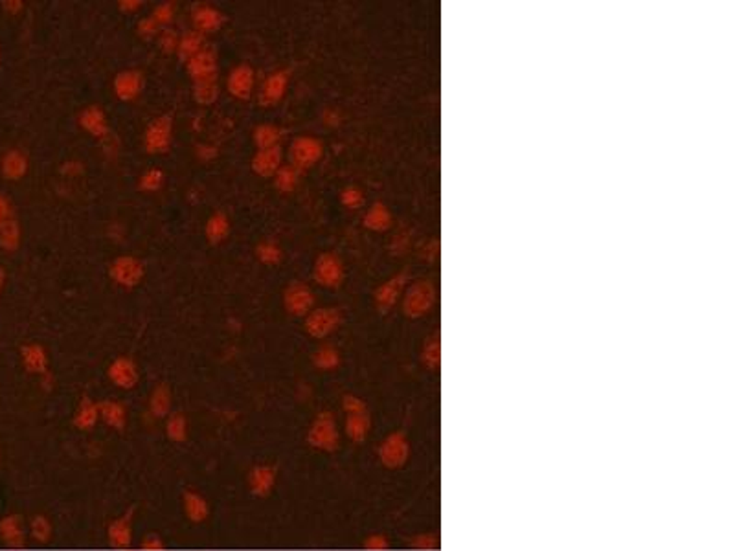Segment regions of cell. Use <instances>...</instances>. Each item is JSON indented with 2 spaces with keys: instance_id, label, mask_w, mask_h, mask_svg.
Returning a JSON list of instances; mask_svg holds the SVG:
<instances>
[{
  "instance_id": "cell-1",
  "label": "cell",
  "mask_w": 735,
  "mask_h": 551,
  "mask_svg": "<svg viewBox=\"0 0 735 551\" xmlns=\"http://www.w3.org/2000/svg\"><path fill=\"white\" fill-rule=\"evenodd\" d=\"M438 300L436 285L430 280H418L406 289L403 298V315L406 318H421L432 310Z\"/></svg>"
},
{
  "instance_id": "cell-2",
  "label": "cell",
  "mask_w": 735,
  "mask_h": 551,
  "mask_svg": "<svg viewBox=\"0 0 735 551\" xmlns=\"http://www.w3.org/2000/svg\"><path fill=\"white\" fill-rule=\"evenodd\" d=\"M307 443L316 450L324 452H335L341 445V434L336 429L335 415L331 412H320L309 427L307 432Z\"/></svg>"
},
{
  "instance_id": "cell-3",
  "label": "cell",
  "mask_w": 735,
  "mask_h": 551,
  "mask_svg": "<svg viewBox=\"0 0 735 551\" xmlns=\"http://www.w3.org/2000/svg\"><path fill=\"white\" fill-rule=\"evenodd\" d=\"M324 155V145L318 138L315 136H298L292 140L291 148H289V157H291V166L297 168L298 171L313 168Z\"/></svg>"
},
{
  "instance_id": "cell-4",
  "label": "cell",
  "mask_w": 735,
  "mask_h": 551,
  "mask_svg": "<svg viewBox=\"0 0 735 551\" xmlns=\"http://www.w3.org/2000/svg\"><path fill=\"white\" fill-rule=\"evenodd\" d=\"M313 276H315V281L318 285L326 287V289H338L345 276L341 257L336 254H331V252L320 254L313 266Z\"/></svg>"
},
{
  "instance_id": "cell-5",
  "label": "cell",
  "mask_w": 735,
  "mask_h": 551,
  "mask_svg": "<svg viewBox=\"0 0 735 551\" xmlns=\"http://www.w3.org/2000/svg\"><path fill=\"white\" fill-rule=\"evenodd\" d=\"M173 136V118L164 114L149 123L143 134V148L151 155L166 153L171 145Z\"/></svg>"
},
{
  "instance_id": "cell-6",
  "label": "cell",
  "mask_w": 735,
  "mask_h": 551,
  "mask_svg": "<svg viewBox=\"0 0 735 551\" xmlns=\"http://www.w3.org/2000/svg\"><path fill=\"white\" fill-rule=\"evenodd\" d=\"M379 459L388 468H401L410 456L408 439L403 432H392L379 445Z\"/></svg>"
},
{
  "instance_id": "cell-7",
  "label": "cell",
  "mask_w": 735,
  "mask_h": 551,
  "mask_svg": "<svg viewBox=\"0 0 735 551\" xmlns=\"http://www.w3.org/2000/svg\"><path fill=\"white\" fill-rule=\"evenodd\" d=\"M342 315L333 307H318L306 316V331L313 338H326L341 325Z\"/></svg>"
},
{
  "instance_id": "cell-8",
  "label": "cell",
  "mask_w": 735,
  "mask_h": 551,
  "mask_svg": "<svg viewBox=\"0 0 735 551\" xmlns=\"http://www.w3.org/2000/svg\"><path fill=\"white\" fill-rule=\"evenodd\" d=\"M110 278L122 287H136L145 276V266L134 256H120L110 265Z\"/></svg>"
},
{
  "instance_id": "cell-9",
  "label": "cell",
  "mask_w": 735,
  "mask_h": 551,
  "mask_svg": "<svg viewBox=\"0 0 735 551\" xmlns=\"http://www.w3.org/2000/svg\"><path fill=\"white\" fill-rule=\"evenodd\" d=\"M315 306V294L306 283L292 281L283 292V307L292 316H307Z\"/></svg>"
},
{
  "instance_id": "cell-10",
  "label": "cell",
  "mask_w": 735,
  "mask_h": 551,
  "mask_svg": "<svg viewBox=\"0 0 735 551\" xmlns=\"http://www.w3.org/2000/svg\"><path fill=\"white\" fill-rule=\"evenodd\" d=\"M406 281H408L406 272H399V274L392 276L390 280H386L385 283H380V285L377 287L373 300H376V307L380 313L390 310L392 307L397 303V300H399L403 291H405Z\"/></svg>"
},
{
  "instance_id": "cell-11",
  "label": "cell",
  "mask_w": 735,
  "mask_h": 551,
  "mask_svg": "<svg viewBox=\"0 0 735 551\" xmlns=\"http://www.w3.org/2000/svg\"><path fill=\"white\" fill-rule=\"evenodd\" d=\"M276 478L278 473L272 465H265V463H263V465H256V467L248 473V489H250V492L254 496L265 498L276 487Z\"/></svg>"
},
{
  "instance_id": "cell-12",
  "label": "cell",
  "mask_w": 735,
  "mask_h": 551,
  "mask_svg": "<svg viewBox=\"0 0 735 551\" xmlns=\"http://www.w3.org/2000/svg\"><path fill=\"white\" fill-rule=\"evenodd\" d=\"M109 379L114 386L122 389H131L138 384V368L133 359L129 357H118L109 366Z\"/></svg>"
},
{
  "instance_id": "cell-13",
  "label": "cell",
  "mask_w": 735,
  "mask_h": 551,
  "mask_svg": "<svg viewBox=\"0 0 735 551\" xmlns=\"http://www.w3.org/2000/svg\"><path fill=\"white\" fill-rule=\"evenodd\" d=\"M186 69H188V74L192 76L193 81L215 78L217 76V55L212 48L204 46L197 55H193L186 63Z\"/></svg>"
},
{
  "instance_id": "cell-14",
  "label": "cell",
  "mask_w": 735,
  "mask_h": 551,
  "mask_svg": "<svg viewBox=\"0 0 735 551\" xmlns=\"http://www.w3.org/2000/svg\"><path fill=\"white\" fill-rule=\"evenodd\" d=\"M227 87L236 99H248L254 90V70L248 64H237L228 76Z\"/></svg>"
},
{
  "instance_id": "cell-15",
  "label": "cell",
  "mask_w": 735,
  "mask_h": 551,
  "mask_svg": "<svg viewBox=\"0 0 735 551\" xmlns=\"http://www.w3.org/2000/svg\"><path fill=\"white\" fill-rule=\"evenodd\" d=\"M114 94L122 101H133L143 89V76L138 70H124L113 81Z\"/></svg>"
},
{
  "instance_id": "cell-16",
  "label": "cell",
  "mask_w": 735,
  "mask_h": 551,
  "mask_svg": "<svg viewBox=\"0 0 735 551\" xmlns=\"http://www.w3.org/2000/svg\"><path fill=\"white\" fill-rule=\"evenodd\" d=\"M287 87H289V74L283 72V70H278L274 74H271L269 78L263 81L262 92H259V101L262 105H276L283 99L287 92Z\"/></svg>"
},
{
  "instance_id": "cell-17",
  "label": "cell",
  "mask_w": 735,
  "mask_h": 551,
  "mask_svg": "<svg viewBox=\"0 0 735 551\" xmlns=\"http://www.w3.org/2000/svg\"><path fill=\"white\" fill-rule=\"evenodd\" d=\"M282 148L257 149V153L252 158V169L259 177H274L276 171L282 168Z\"/></svg>"
},
{
  "instance_id": "cell-18",
  "label": "cell",
  "mask_w": 735,
  "mask_h": 551,
  "mask_svg": "<svg viewBox=\"0 0 735 551\" xmlns=\"http://www.w3.org/2000/svg\"><path fill=\"white\" fill-rule=\"evenodd\" d=\"M30 168V162H28V157H26L24 151L20 149H10L6 151L2 160H0V173L2 177L8 178V180H20L28 173Z\"/></svg>"
},
{
  "instance_id": "cell-19",
  "label": "cell",
  "mask_w": 735,
  "mask_h": 551,
  "mask_svg": "<svg viewBox=\"0 0 735 551\" xmlns=\"http://www.w3.org/2000/svg\"><path fill=\"white\" fill-rule=\"evenodd\" d=\"M79 125L81 129H85L90 136L94 138H105L109 134V122H107V116L99 107L96 105H90V107L83 108L81 114H79Z\"/></svg>"
},
{
  "instance_id": "cell-20",
  "label": "cell",
  "mask_w": 735,
  "mask_h": 551,
  "mask_svg": "<svg viewBox=\"0 0 735 551\" xmlns=\"http://www.w3.org/2000/svg\"><path fill=\"white\" fill-rule=\"evenodd\" d=\"M193 24H195V31L199 34H212V31H217L219 28L224 22V17H222L221 11L213 6H197L193 10Z\"/></svg>"
},
{
  "instance_id": "cell-21",
  "label": "cell",
  "mask_w": 735,
  "mask_h": 551,
  "mask_svg": "<svg viewBox=\"0 0 735 551\" xmlns=\"http://www.w3.org/2000/svg\"><path fill=\"white\" fill-rule=\"evenodd\" d=\"M107 538H109V544L116 550H127L131 548V542H133V526H131V518L125 515V517H120L116 520H113L107 527Z\"/></svg>"
},
{
  "instance_id": "cell-22",
  "label": "cell",
  "mask_w": 735,
  "mask_h": 551,
  "mask_svg": "<svg viewBox=\"0 0 735 551\" xmlns=\"http://www.w3.org/2000/svg\"><path fill=\"white\" fill-rule=\"evenodd\" d=\"M183 507L184 515H186L188 520L193 522V524H201V522H204L210 517V503L206 502V498H204L203 494H199V492L195 491L184 492Z\"/></svg>"
},
{
  "instance_id": "cell-23",
  "label": "cell",
  "mask_w": 735,
  "mask_h": 551,
  "mask_svg": "<svg viewBox=\"0 0 735 551\" xmlns=\"http://www.w3.org/2000/svg\"><path fill=\"white\" fill-rule=\"evenodd\" d=\"M99 408V421H104L107 427L116 430H122L127 423V410L120 401H101L98 403Z\"/></svg>"
},
{
  "instance_id": "cell-24",
  "label": "cell",
  "mask_w": 735,
  "mask_h": 551,
  "mask_svg": "<svg viewBox=\"0 0 735 551\" xmlns=\"http://www.w3.org/2000/svg\"><path fill=\"white\" fill-rule=\"evenodd\" d=\"M24 368L35 375H43L48 371V355L41 344H26L20 351Z\"/></svg>"
},
{
  "instance_id": "cell-25",
  "label": "cell",
  "mask_w": 735,
  "mask_h": 551,
  "mask_svg": "<svg viewBox=\"0 0 735 551\" xmlns=\"http://www.w3.org/2000/svg\"><path fill=\"white\" fill-rule=\"evenodd\" d=\"M364 227L371 231H385L392 227V212L385 202H373L364 213Z\"/></svg>"
},
{
  "instance_id": "cell-26",
  "label": "cell",
  "mask_w": 735,
  "mask_h": 551,
  "mask_svg": "<svg viewBox=\"0 0 735 551\" xmlns=\"http://www.w3.org/2000/svg\"><path fill=\"white\" fill-rule=\"evenodd\" d=\"M149 413L157 419H166L171 413V392L168 384H157L149 395Z\"/></svg>"
},
{
  "instance_id": "cell-27",
  "label": "cell",
  "mask_w": 735,
  "mask_h": 551,
  "mask_svg": "<svg viewBox=\"0 0 735 551\" xmlns=\"http://www.w3.org/2000/svg\"><path fill=\"white\" fill-rule=\"evenodd\" d=\"M371 429V421H370V413L362 412V413H351V415H345V436L355 441V443H362L366 438H368V432Z\"/></svg>"
},
{
  "instance_id": "cell-28",
  "label": "cell",
  "mask_w": 735,
  "mask_h": 551,
  "mask_svg": "<svg viewBox=\"0 0 735 551\" xmlns=\"http://www.w3.org/2000/svg\"><path fill=\"white\" fill-rule=\"evenodd\" d=\"M98 421H99L98 403H94L92 399H83V401L78 404V408H76V412H74L76 429L92 430L96 424H98Z\"/></svg>"
},
{
  "instance_id": "cell-29",
  "label": "cell",
  "mask_w": 735,
  "mask_h": 551,
  "mask_svg": "<svg viewBox=\"0 0 735 551\" xmlns=\"http://www.w3.org/2000/svg\"><path fill=\"white\" fill-rule=\"evenodd\" d=\"M204 234H206V239L212 243V245H219V243L224 241V239L230 236V221H228L227 213H213L206 221Z\"/></svg>"
},
{
  "instance_id": "cell-30",
  "label": "cell",
  "mask_w": 735,
  "mask_h": 551,
  "mask_svg": "<svg viewBox=\"0 0 735 551\" xmlns=\"http://www.w3.org/2000/svg\"><path fill=\"white\" fill-rule=\"evenodd\" d=\"M252 140L256 143L257 149H269L280 145L282 140V129L274 125V123H262L254 129Z\"/></svg>"
},
{
  "instance_id": "cell-31",
  "label": "cell",
  "mask_w": 735,
  "mask_h": 551,
  "mask_svg": "<svg viewBox=\"0 0 735 551\" xmlns=\"http://www.w3.org/2000/svg\"><path fill=\"white\" fill-rule=\"evenodd\" d=\"M203 48H204L203 34H199V31H195V30L186 31L184 35H180V41H178V48H177L178 59L184 61V63H188L193 55H197Z\"/></svg>"
},
{
  "instance_id": "cell-32",
  "label": "cell",
  "mask_w": 735,
  "mask_h": 551,
  "mask_svg": "<svg viewBox=\"0 0 735 551\" xmlns=\"http://www.w3.org/2000/svg\"><path fill=\"white\" fill-rule=\"evenodd\" d=\"M219 98V83L217 76L215 78L199 79L193 81V99L199 105H212Z\"/></svg>"
},
{
  "instance_id": "cell-33",
  "label": "cell",
  "mask_w": 735,
  "mask_h": 551,
  "mask_svg": "<svg viewBox=\"0 0 735 551\" xmlns=\"http://www.w3.org/2000/svg\"><path fill=\"white\" fill-rule=\"evenodd\" d=\"M421 362L424 368L432 369V371L439 369V366H441V340H439L438 333L424 340L423 350H421Z\"/></svg>"
},
{
  "instance_id": "cell-34",
  "label": "cell",
  "mask_w": 735,
  "mask_h": 551,
  "mask_svg": "<svg viewBox=\"0 0 735 551\" xmlns=\"http://www.w3.org/2000/svg\"><path fill=\"white\" fill-rule=\"evenodd\" d=\"M166 436L173 443H184L188 439V421L183 413H169L166 417Z\"/></svg>"
},
{
  "instance_id": "cell-35",
  "label": "cell",
  "mask_w": 735,
  "mask_h": 551,
  "mask_svg": "<svg viewBox=\"0 0 735 551\" xmlns=\"http://www.w3.org/2000/svg\"><path fill=\"white\" fill-rule=\"evenodd\" d=\"M313 364L318 369H324V371H331L341 366V353L336 348H333L331 344L320 345L318 350L313 353Z\"/></svg>"
},
{
  "instance_id": "cell-36",
  "label": "cell",
  "mask_w": 735,
  "mask_h": 551,
  "mask_svg": "<svg viewBox=\"0 0 735 551\" xmlns=\"http://www.w3.org/2000/svg\"><path fill=\"white\" fill-rule=\"evenodd\" d=\"M20 246V224L15 217L0 227V248L6 252H15Z\"/></svg>"
},
{
  "instance_id": "cell-37",
  "label": "cell",
  "mask_w": 735,
  "mask_h": 551,
  "mask_svg": "<svg viewBox=\"0 0 735 551\" xmlns=\"http://www.w3.org/2000/svg\"><path fill=\"white\" fill-rule=\"evenodd\" d=\"M0 533L4 536V541L13 548L22 546L24 542V531H22V524L17 517H8L0 524Z\"/></svg>"
},
{
  "instance_id": "cell-38",
  "label": "cell",
  "mask_w": 735,
  "mask_h": 551,
  "mask_svg": "<svg viewBox=\"0 0 735 551\" xmlns=\"http://www.w3.org/2000/svg\"><path fill=\"white\" fill-rule=\"evenodd\" d=\"M298 180H300V171L297 168H292L291 164L282 166L274 175V186L282 193L294 192L298 186Z\"/></svg>"
},
{
  "instance_id": "cell-39",
  "label": "cell",
  "mask_w": 735,
  "mask_h": 551,
  "mask_svg": "<svg viewBox=\"0 0 735 551\" xmlns=\"http://www.w3.org/2000/svg\"><path fill=\"white\" fill-rule=\"evenodd\" d=\"M256 257L263 265H276L282 261V248L276 241H262L256 246Z\"/></svg>"
},
{
  "instance_id": "cell-40",
  "label": "cell",
  "mask_w": 735,
  "mask_h": 551,
  "mask_svg": "<svg viewBox=\"0 0 735 551\" xmlns=\"http://www.w3.org/2000/svg\"><path fill=\"white\" fill-rule=\"evenodd\" d=\"M162 184H164V171H162V169L151 168V169H148V171L143 173L142 177H140L138 187H140V189H142V192L153 193V192H158V189L162 187Z\"/></svg>"
},
{
  "instance_id": "cell-41",
  "label": "cell",
  "mask_w": 735,
  "mask_h": 551,
  "mask_svg": "<svg viewBox=\"0 0 735 551\" xmlns=\"http://www.w3.org/2000/svg\"><path fill=\"white\" fill-rule=\"evenodd\" d=\"M31 536L39 542H48L52 536V524L46 517H35L30 524Z\"/></svg>"
},
{
  "instance_id": "cell-42",
  "label": "cell",
  "mask_w": 735,
  "mask_h": 551,
  "mask_svg": "<svg viewBox=\"0 0 735 551\" xmlns=\"http://www.w3.org/2000/svg\"><path fill=\"white\" fill-rule=\"evenodd\" d=\"M178 41H180V35L175 30H169V28L162 30L158 35V45H160L164 54H177Z\"/></svg>"
},
{
  "instance_id": "cell-43",
  "label": "cell",
  "mask_w": 735,
  "mask_h": 551,
  "mask_svg": "<svg viewBox=\"0 0 735 551\" xmlns=\"http://www.w3.org/2000/svg\"><path fill=\"white\" fill-rule=\"evenodd\" d=\"M341 202L345 208H350V210H357V208H360L364 204V195H362V192H360L359 187L350 186L345 187V189H342Z\"/></svg>"
},
{
  "instance_id": "cell-44",
  "label": "cell",
  "mask_w": 735,
  "mask_h": 551,
  "mask_svg": "<svg viewBox=\"0 0 735 551\" xmlns=\"http://www.w3.org/2000/svg\"><path fill=\"white\" fill-rule=\"evenodd\" d=\"M173 17H175V6H173L171 2L158 4L153 10V13H151V19H153L158 26H168L173 20Z\"/></svg>"
},
{
  "instance_id": "cell-45",
  "label": "cell",
  "mask_w": 735,
  "mask_h": 551,
  "mask_svg": "<svg viewBox=\"0 0 735 551\" xmlns=\"http://www.w3.org/2000/svg\"><path fill=\"white\" fill-rule=\"evenodd\" d=\"M342 408H344L345 415L368 412V408H366V403L360 397H357V395H344V399H342Z\"/></svg>"
},
{
  "instance_id": "cell-46",
  "label": "cell",
  "mask_w": 735,
  "mask_h": 551,
  "mask_svg": "<svg viewBox=\"0 0 735 551\" xmlns=\"http://www.w3.org/2000/svg\"><path fill=\"white\" fill-rule=\"evenodd\" d=\"M412 548L421 551H434L439 548L438 536L432 535V533H424V535H418L415 541L412 542Z\"/></svg>"
},
{
  "instance_id": "cell-47",
  "label": "cell",
  "mask_w": 735,
  "mask_h": 551,
  "mask_svg": "<svg viewBox=\"0 0 735 551\" xmlns=\"http://www.w3.org/2000/svg\"><path fill=\"white\" fill-rule=\"evenodd\" d=\"M158 30H160V26H158L151 17H145V19L138 20V24H136V31H138V35L143 37V39L155 37V35L158 34Z\"/></svg>"
},
{
  "instance_id": "cell-48",
  "label": "cell",
  "mask_w": 735,
  "mask_h": 551,
  "mask_svg": "<svg viewBox=\"0 0 735 551\" xmlns=\"http://www.w3.org/2000/svg\"><path fill=\"white\" fill-rule=\"evenodd\" d=\"M362 546L368 551H386L390 550V542H388L385 535H370Z\"/></svg>"
},
{
  "instance_id": "cell-49",
  "label": "cell",
  "mask_w": 735,
  "mask_h": 551,
  "mask_svg": "<svg viewBox=\"0 0 735 551\" xmlns=\"http://www.w3.org/2000/svg\"><path fill=\"white\" fill-rule=\"evenodd\" d=\"M166 544L158 535H148L143 536V541L140 542V551H164Z\"/></svg>"
},
{
  "instance_id": "cell-50",
  "label": "cell",
  "mask_w": 735,
  "mask_h": 551,
  "mask_svg": "<svg viewBox=\"0 0 735 551\" xmlns=\"http://www.w3.org/2000/svg\"><path fill=\"white\" fill-rule=\"evenodd\" d=\"M10 219H13V208H11L10 199L6 197L4 193H0V227L8 222Z\"/></svg>"
},
{
  "instance_id": "cell-51",
  "label": "cell",
  "mask_w": 735,
  "mask_h": 551,
  "mask_svg": "<svg viewBox=\"0 0 735 551\" xmlns=\"http://www.w3.org/2000/svg\"><path fill=\"white\" fill-rule=\"evenodd\" d=\"M438 250H439V245L436 239H432V241H424L423 248H421V252H420L421 259L434 261L436 256H438Z\"/></svg>"
},
{
  "instance_id": "cell-52",
  "label": "cell",
  "mask_w": 735,
  "mask_h": 551,
  "mask_svg": "<svg viewBox=\"0 0 735 551\" xmlns=\"http://www.w3.org/2000/svg\"><path fill=\"white\" fill-rule=\"evenodd\" d=\"M2 10L10 15H19L20 11L24 10V2L22 0H2Z\"/></svg>"
},
{
  "instance_id": "cell-53",
  "label": "cell",
  "mask_w": 735,
  "mask_h": 551,
  "mask_svg": "<svg viewBox=\"0 0 735 551\" xmlns=\"http://www.w3.org/2000/svg\"><path fill=\"white\" fill-rule=\"evenodd\" d=\"M61 171H63L64 175H69V177H78V175L83 173V164L78 162V160H70V162H66L63 168H61Z\"/></svg>"
},
{
  "instance_id": "cell-54",
  "label": "cell",
  "mask_w": 735,
  "mask_h": 551,
  "mask_svg": "<svg viewBox=\"0 0 735 551\" xmlns=\"http://www.w3.org/2000/svg\"><path fill=\"white\" fill-rule=\"evenodd\" d=\"M142 0H120L118 8L120 11H124V13H133V11H138L140 8H142Z\"/></svg>"
},
{
  "instance_id": "cell-55",
  "label": "cell",
  "mask_w": 735,
  "mask_h": 551,
  "mask_svg": "<svg viewBox=\"0 0 735 551\" xmlns=\"http://www.w3.org/2000/svg\"><path fill=\"white\" fill-rule=\"evenodd\" d=\"M41 382H43V388L45 389H52L54 388V375L50 373V371H45V373L41 375Z\"/></svg>"
},
{
  "instance_id": "cell-56",
  "label": "cell",
  "mask_w": 735,
  "mask_h": 551,
  "mask_svg": "<svg viewBox=\"0 0 735 551\" xmlns=\"http://www.w3.org/2000/svg\"><path fill=\"white\" fill-rule=\"evenodd\" d=\"M4 283H6V272H4V269H0V294H2Z\"/></svg>"
},
{
  "instance_id": "cell-57",
  "label": "cell",
  "mask_w": 735,
  "mask_h": 551,
  "mask_svg": "<svg viewBox=\"0 0 735 551\" xmlns=\"http://www.w3.org/2000/svg\"><path fill=\"white\" fill-rule=\"evenodd\" d=\"M0 63H2V50H0Z\"/></svg>"
},
{
  "instance_id": "cell-58",
  "label": "cell",
  "mask_w": 735,
  "mask_h": 551,
  "mask_svg": "<svg viewBox=\"0 0 735 551\" xmlns=\"http://www.w3.org/2000/svg\"><path fill=\"white\" fill-rule=\"evenodd\" d=\"M122 551H133V550H131V548H127V550H122Z\"/></svg>"
}]
</instances>
